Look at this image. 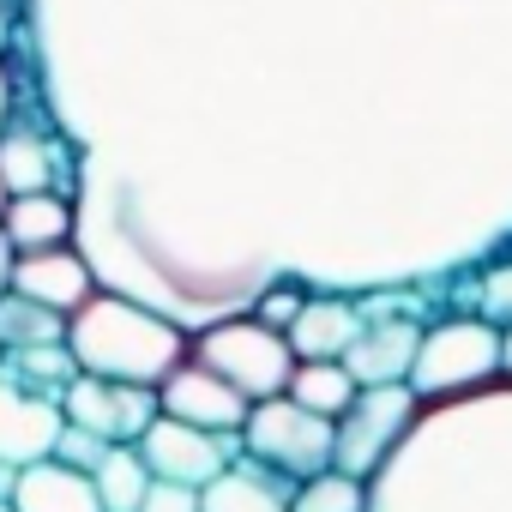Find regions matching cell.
Returning <instances> with one entry per match:
<instances>
[{"instance_id": "obj_24", "label": "cell", "mask_w": 512, "mask_h": 512, "mask_svg": "<svg viewBox=\"0 0 512 512\" xmlns=\"http://www.w3.org/2000/svg\"><path fill=\"white\" fill-rule=\"evenodd\" d=\"M476 320L512 332V260H494L488 272H476V302H470Z\"/></svg>"}, {"instance_id": "obj_22", "label": "cell", "mask_w": 512, "mask_h": 512, "mask_svg": "<svg viewBox=\"0 0 512 512\" xmlns=\"http://www.w3.org/2000/svg\"><path fill=\"white\" fill-rule=\"evenodd\" d=\"M0 374H13L19 386H31V392H43V398H67V386L79 380V362H73V350L67 344H49V350H19V356H7L0 362Z\"/></svg>"}, {"instance_id": "obj_25", "label": "cell", "mask_w": 512, "mask_h": 512, "mask_svg": "<svg viewBox=\"0 0 512 512\" xmlns=\"http://www.w3.org/2000/svg\"><path fill=\"white\" fill-rule=\"evenodd\" d=\"M302 308H308V290H296V284H278V290H266L260 302H253V320H260V326H272V332H290Z\"/></svg>"}, {"instance_id": "obj_20", "label": "cell", "mask_w": 512, "mask_h": 512, "mask_svg": "<svg viewBox=\"0 0 512 512\" xmlns=\"http://www.w3.org/2000/svg\"><path fill=\"white\" fill-rule=\"evenodd\" d=\"M49 344H67V320L25 302L19 290L0 296V350L19 356V350H49Z\"/></svg>"}, {"instance_id": "obj_26", "label": "cell", "mask_w": 512, "mask_h": 512, "mask_svg": "<svg viewBox=\"0 0 512 512\" xmlns=\"http://www.w3.org/2000/svg\"><path fill=\"white\" fill-rule=\"evenodd\" d=\"M103 452H109V446H103L97 434L73 428V422H67V428H61V440H55V464H73V470H85V476L103 464Z\"/></svg>"}, {"instance_id": "obj_17", "label": "cell", "mask_w": 512, "mask_h": 512, "mask_svg": "<svg viewBox=\"0 0 512 512\" xmlns=\"http://www.w3.org/2000/svg\"><path fill=\"white\" fill-rule=\"evenodd\" d=\"M7 500H13V512H103L97 482L85 470H73V464H55V458L19 470Z\"/></svg>"}, {"instance_id": "obj_6", "label": "cell", "mask_w": 512, "mask_h": 512, "mask_svg": "<svg viewBox=\"0 0 512 512\" xmlns=\"http://www.w3.org/2000/svg\"><path fill=\"white\" fill-rule=\"evenodd\" d=\"M241 452L284 476L290 488L302 482H320L332 470V452H338V422L302 410L296 398H266V404H253L247 410V428H241Z\"/></svg>"}, {"instance_id": "obj_18", "label": "cell", "mask_w": 512, "mask_h": 512, "mask_svg": "<svg viewBox=\"0 0 512 512\" xmlns=\"http://www.w3.org/2000/svg\"><path fill=\"white\" fill-rule=\"evenodd\" d=\"M290 500H296V488L284 476L260 470L247 452L211 488H199V512H290Z\"/></svg>"}, {"instance_id": "obj_33", "label": "cell", "mask_w": 512, "mask_h": 512, "mask_svg": "<svg viewBox=\"0 0 512 512\" xmlns=\"http://www.w3.org/2000/svg\"><path fill=\"white\" fill-rule=\"evenodd\" d=\"M0 512H13V500H7V494H0Z\"/></svg>"}, {"instance_id": "obj_8", "label": "cell", "mask_w": 512, "mask_h": 512, "mask_svg": "<svg viewBox=\"0 0 512 512\" xmlns=\"http://www.w3.org/2000/svg\"><path fill=\"white\" fill-rule=\"evenodd\" d=\"M416 416H422V404H416L410 386H368V392H356L350 416L338 422L332 470L338 476H356V482H374V470L398 452V440L410 434Z\"/></svg>"}, {"instance_id": "obj_27", "label": "cell", "mask_w": 512, "mask_h": 512, "mask_svg": "<svg viewBox=\"0 0 512 512\" xmlns=\"http://www.w3.org/2000/svg\"><path fill=\"white\" fill-rule=\"evenodd\" d=\"M139 512H199V488H175V482H151Z\"/></svg>"}, {"instance_id": "obj_34", "label": "cell", "mask_w": 512, "mask_h": 512, "mask_svg": "<svg viewBox=\"0 0 512 512\" xmlns=\"http://www.w3.org/2000/svg\"><path fill=\"white\" fill-rule=\"evenodd\" d=\"M0 362H7V350H0Z\"/></svg>"}, {"instance_id": "obj_9", "label": "cell", "mask_w": 512, "mask_h": 512, "mask_svg": "<svg viewBox=\"0 0 512 512\" xmlns=\"http://www.w3.org/2000/svg\"><path fill=\"white\" fill-rule=\"evenodd\" d=\"M139 458L151 470V482H175V488H211L235 458H241V434H205L187 422L157 416L151 434L139 440Z\"/></svg>"}, {"instance_id": "obj_4", "label": "cell", "mask_w": 512, "mask_h": 512, "mask_svg": "<svg viewBox=\"0 0 512 512\" xmlns=\"http://www.w3.org/2000/svg\"><path fill=\"white\" fill-rule=\"evenodd\" d=\"M488 386H500V326H488L476 314L428 320V332L416 344V368H410L416 404H452V398H470Z\"/></svg>"}, {"instance_id": "obj_5", "label": "cell", "mask_w": 512, "mask_h": 512, "mask_svg": "<svg viewBox=\"0 0 512 512\" xmlns=\"http://www.w3.org/2000/svg\"><path fill=\"white\" fill-rule=\"evenodd\" d=\"M193 362L211 368L223 386H235L247 404L284 398V392H290V374H296L290 338L272 332V326H260L253 314H241V320H217V326L193 332Z\"/></svg>"}, {"instance_id": "obj_7", "label": "cell", "mask_w": 512, "mask_h": 512, "mask_svg": "<svg viewBox=\"0 0 512 512\" xmlns=\"http://www.w3.org/2000/svg\"><path fill=\"white\" fill-rule=\"evenodd\" d=\"M422 332H428V296H422V290L368 296V302H362V338H356L350 356H344L350 380H356L362 392H368V386H410Z\"/></svg>"}, {"instance_id": "obj_2", "label": "cell", "mask_w": 512, "mask_h": 512, "mask_svg": "<svg viewBox=\"0 0 512 512\" xmlns=\"http://www.w3.org/2000/svg\"><path fill=\"white\" fill-rule=\"evenodd\" d=\"M368 512H512V386L422 404L374 470Z\"/></svg>"}, {"instance_id": "obj_11", "label": "cell", "mask_w": 512, "mask_h": 512, "mask_svg": "<svg viewBox=\"0 0 512 512\" xmlns=\"http://www.w3.org/2000/svg\"><path fill=\"white\" fill-rule=\"evenodd\" d=\"M0 181H7L13 199H25V193H61V199H73L79 193V163H73L67 139L49 121L43 127L13 121L7 133H0Z\"/></svg>"}, {"instance_id": "obj_12", "label": "cell", "mask_w": 512, "mask_h": 512, "mask_svg": "<svg viewBox=\"0 0 512 512\" xmlns=\"http://www.w3.org/2000/svg\"><path fill=\"white\" fill-rule=\"evenodd\" d=\"M67 428V410L13 374H0V470H31L55 458V440Z\"/></svg>"}, {"instance_id": "obj_3", "label": "cell", "mask_w": 512, "mask_h": 512, "mask_svg": "<svg viewBox=\"0 0 512 512\" xmlns=\"http://www.w3.org/2000/svg\"><path fill=\"white\" fill-rule=\"evenodd\" d=\"M67 350H73L79 374H91V380H121V386H151L157 392L193 356V338L175 320H163L157 308L97 290L67 320Z\"/></svg>"}, {"instance_id": "obj_16", "label": "cell", "mask_w": 512, "mask_h": 512, "mask_svg": "<svg viewBox=\"0 0 512 512\" xmlns=\"http://www.w3.org/2000/svg\"><path fill=\"white\" fill-rule=\"evenodd\" d=\"M73 229H79V211H73V199H61V193H25V199L7 205V217H0V235L13 241L19 260H25V253L73 247Z\"/></svg>"}, {"instance_id": "obj_19", "label": "cell", "mask_w": 512, "mask_h": 512, "mask_svg": "<svg viewBox=\"0 0 512 512\" xmlns=\"http://www.w3.org/2000/svg\"><path fill=\"white\" fill-rule=\"evenodd\" d=\"M356 392H362V386L350 380L344 362H296L284 398H296L302 410H314V416H326V422H344L350 404H356Z\"/></svg>"}, {"instance_id": "obj_10", "label": "cell", "mask_w": 512, "mask_h": 512, "mask_svg": "<svg viewBox=\"0 0 512 512\" xmlns=\"http://www.w3.org/2000/svg\"><path fill=\"white\" fill-rule=\"evenodd\" d=\"M61 410H67L73 428L97 434L103 446H139L151 434V422L163 416L151 386H121V380H91V374H79L67 386Z\"/></svg>"}, {"instance_id": "obj_29", "label": "cell", "mask_w": 512, "mask_h": 512, "mask_svg": "<svg viewBox=\"0 0 512 512\" xmlns=\"http://www.w3.org/2000/svg\"><path fill=\"white\" fill-rule=\"evenodd\" d=\"M19 43V7H13V0H0V55H7Z\"/></svg>"}, {"instance_id": "obj_28", "label": "cell", "mask_w": 512, "mask_h": 512, "mask_svg": "<svg viewBox=\"0 0 512 512\" xmlns=\"http://www.w3.org/2000/svg\"><path fill=\"white\" fill-rule=\"evenodd\" d=\"M13 103H19V85H13V67H7V55H0V133L13 127Z\"/></svg>"}, {"instance_id": "obj_21", "label": "cell", "mask_w": 512, "mask_h": 512, "mask_svg": "<svg viewBox=\"0 0 512 512\" xmlns=\"http://www.w3.org/2000/svg\"><path fill=\"white\" fill-rule=\"evenodd\" d=\"M91 482H97L103 512H139V506H145V494H151V470H145L139 446H109V452H103V464L91 470Z\"/></svg>"}, {"instance_id": "obj_14", "label": "cell", "mask_w": 512, "mask_h": 512, "mask_svg": "<svg viewBox=\"0 0 512 512\" xmlns=\"http://www.w3.org/2000/svg\"><path fill=\"white\" fill-rule=\"evenodd\" d=\"M13 290L61 320H73L91 296H97V272L85 266L79 247H55V253H25V260L13 266Z\"/></svg>"}, {"instance_id": "obj_30", "label": "cell", "mask_w": 512, "mask_h": 512, "mask_svg": "<svg viewBox=\"0 0 512 512\" xmlns=\"http://www.w3.org/2000/svg\"><path fill=\"white\" fill-rule=\"evenodd\" d=\"M13 266H19V253H13V241H7V235H0V296L13 290Z\"/></svg>"}, {"instance_id": "obj_15", "label": "cell", "mask_w": 512, "mask_h": 512, "mask_svg": "<svg viewBox=\"0 0 512 512\" xmlns=\"http://www.w3.org/2000/svg\"><path fill=\"white\" fill-rule=\"evenodd\" d=\"M296 362H344L350 344L362 338V302L350 296H308V308L296 314V326L284 332Z\"/></svg>"}, {"instance_id": "obj_32", "label": "cell", "mask_w": 512, "mask_h": 512, "mask_svg": "<svg viewBox=\"0 0 512 512\" xmlns=\"http://www.w3.org/2000/svg\"><path fill=\"white\" fill-rule=\"evenodd\" d=\"M7 205H13V193H7V181H0V217H7Z\"/></svg>"}, {"instance_id": "obj_1", "label": "cell", "mask_w": 512, "mask_h": 512, "mask_svg": "<svg viewBox=\"0 0 512 512\" xmlns=\"http://www.w3.org/2000/svg\"><path fill=\"white\" fill-rule=\"evenodd\" d=\"M19 43L97 290L187 338L512 260V0H19Z\"/></svg>"}, {"instance_id": "obj_31", "label": "cell", "mask_w": 512, "mask_h": 512, "mask_svg": "<svg viewBox=\"0 0 512 512\" xmlns=\"http://www.w3.org/2000/svg\"><path fill=\"white\" fill-rule=\"evenodd\" d=\"M500 380L512 386V332H500Z\"/></svg>"}, {"instance_id": "obj_13", "label": "cell", "mask_w": 512, "mask_h": 512, "mask_svg": "<svg viewBox=\"0 0 512 512\" xmlns=\"http://www.w3.org/2000/svg\"><path fill=\"white\" fill-rule=\"evenodd\" d=\"M157 410L169 416V422H187V428H205V434H241L247 428V398L235 392V386H223L211 368H199L193 356L157 386Z\"/></svg>"}, {"instance_id": "obj_23", "label": "cell", "mask_w": 512, "mask_h": 512, "mask_svg": "<svg viewBox=\"0 0 512 512\" xmlns=\"http://www.w3.org/2000/svg\"><path fill=\"white\" fill-rule=\"evenodd\" d=\"M290 512H368V482L326 470L320 482H302V488H296Z\"/></svg>"}]
</instances>
